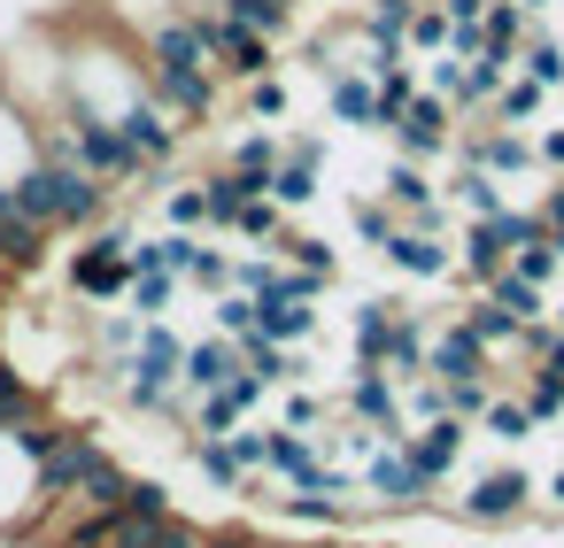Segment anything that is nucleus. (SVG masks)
Instances as JSON below:
<instances>
[{"mask_svg":"<svg viewBox=\"0 0 564 548\" xmlns=\"http://www.w3.org/2000/svg\"><path fill=\"white\" fill-rule=\"evenodd\" d=\"M0 286H9V278H0Z\"/></svg>","mask_w":564,"mask_h":548,"instance_id":"obj_49","label":"nucleus"},{"mask_svg":"<svg viewBox=\"0 0 564 548\" xmlns=\"http://www.w3.org/2000/svg\"><path fill=\"white\" fill-rule=\"evenodd\" d=\"M471 425H479V432H487V440H502V448H510V440H525V432H533V417H525V402H510V394H495V402H487V409H479V417H471Z\"/></svg>","mask_w":564,"mask_h":548,"instance_id":"obj_31","label":"nucleus"},{"mask_svg":"<svg viewBox=\"0 0 564 548\" xmlns=\"http://www.w3.org/2000/svg\"><path fill=\"white\" fill-rule=\"evenodd\" d=\"M533 163H549V171L564 178V124H541V132H533Z\"/></svg>","mask_w":564,"mask_h":548,"instance_id":"obj_42","label":"nucleus"},{"mask_svg":"<svg viewBox=\"0 0 564 548\" xmlns=\"http://www.w3.org/2000/svg\"><path fill=\"white\" fill-rule=\"evenodd\" d=\"M186 456H194L217 486H248V471H240V463H232V448H225V432H194V448H186Z\"/></svg>","mask_w":564,"mask_h":548,"instance_id":"obj_33","label":"nucleus"},{"mask_svg":"<svg viewBox=\"0 0 564 548\" xmlns=\"http://www.w3.org/2000/svg\"><path fill=\"white\" fill-rule=\"evenodd\" d=\"M217 9H225L232 24H248V32H263V40H279V32L294 24L302 0H217Z\"/></svg>","mask_w":564,"mask_h":548,"instance_id":"obj_26","label":"nucleus"},{"mask_svg":"<svg viewBox=\"0 0 564 548\" xmlns=\"http://www.w3.org/2000/svg\"><path fill=\"white\" fill-rule=\"evenodd\" d=\"M109 124H117V140H124L140 163H155V171H171V163H178V147H186V124H178L171 109H155L148 94H140V101H124Z\"/></svg>","mask_w":564,"mask_h":548,"instance_id":"obj_6","label":"nucleus"},{"mask_svg":"<svg viewBox=\"0 0 564 548\" xmlns=\"http://www.w3.org/2000/svg\"><path fill=\"white\" fill-rule=\"evenodd\" d=\"M263 194H271L279 209H310V201L325 194V140H317V132L286 140V155H279V171H271Z\"/></svg>","mask_w":564,"mask_h":548,"instance_id":"obj_7","label":"nucleus"},{"mask_svg":"<svg viewBox=\"0 0 564 548\" xmlns=\"http://www.w3.org/2000/svg\"><path fill=\"white\" fill-rule=\"evenodd\" d=\"M317 417H325V402H317V394H294V402H286V425H294V432H310Z\"/></svg>","mask_w":564,"mask_h":548,"instance_id":"obj_43","label":"nucleus"},{"mask_svg":"<svg viewBox=\"0 0 564 548\" xmlns=\"http://www.w3.org/2000/svg\"><path fill=\"white\" fill-rule=\"evenodd\" d=\"M448 201H456L464 217H495V209H510L502 178H495V171H479V163H456V178H448Z\"/></svg>","mask_w":564,"mask_h":548,"instance_id":"obj_20","label":"nucleus"},{"mask_svg":"<svg viewBox=\"0 0 564 548\" xmlns=\"http://www.w3.org/2000/svg\"><path fill=\"white\" fill-rule=\"evenodd\" d=\"M487 363H495V355L479 348V332H471L464 317H448V325H433V332H425V379H441V386H448V379H479Z\"/></svg>","mask_w":564,"mask_h":548,"instance_id":"obj_10","label":"nucleus"},{"mask_svg":"<svg viewBox=\"0 0 564 548\" xmlns=\"http://www.w3.org/2000/svg\"><path fill=\"white\" fill-rule=\"evenodd\" d=\"M541 109H549V94H541L525 70H510V78L495 86V101H487V124H510V132H525V124H541Z\"/></svg>","mask_w":564,"mask_h":548,"instance_id":"obj_17","label":"nucleus"},{"mask_svg":"<svg viewBox=\"0 0 564 548\" xmlns=\"http://www.w3.org/2000/svg\"><path fill=\"white\" fill-rule=\"evenodd\" d=\"M202 24H209V47H217V78L256 86V78H271V70H279V40H263V32H248V24H232L225 9H202Z\"/></svg>","mask_w":564,"mask_h":548,"instance_id":"obj_5","label":"nucleus"},{"mask_svg":"<svg viewBox=\"0 0 564 548\" xmlns=\"http://www.w3.org/2000/svg\"><path fill=\"white\" fill-rule=\"evenodd\" d=\"M402 55H410V63L448 55V9H441V0H417V17H410V32H402Z\"/></svg>","mask_w":564,"mask_h":548,"instance_id":"obj_25","label":"nucleus"},{"mask_svg":"<svg viewBox=\"0 0 564 548\" xmlns=\"http://www.w3.org/2000/svg\"><path fill=\"white\" fill-rule=\"evenodd\" d=\"M410 17H417V0H364V9H356V32H364L379 55H402Z\"/></svg>","mask_w":564,"mask_h":548,"instance_id":"obj_19","label":"nucleus"},{"mask_svg":"<svg viewBox=\"0 0 564 548\" xmlns=\"http://www.w3.org/2000/svg\"><path fill=\"white\" fill-rule=\"evenodd\" d=\"M518 70H525V78H533L541 94H556V86H564V47H556V40H549V32L533 24V40L518 47Z\"/></svg>","mask_w":564,"mask_h":548,"instance_id":"obj_28","label":"nucleus"},{"mask_svg":"<svg viewBox=\"0 0 564 548\" xmlns=\"http://www.w3.org/2000/svg\"><path fill=\"white\" fill-rule=\"evenodd\" d=\"M148 101L171 109L186 132L217 117V70H148Z\"/></svg>","mask_w":564,"mask_h":548,"instance_id":"obj_8","label":"nucleus"},{"mask_svg":"<svg viewBox=\"0 0 564 548\" xmlns=\"http://www.w3.org/2000/svg\"><path fill=\"white\" fill-rule=\"evenodd\" d=\"M217 332H225V340H248V332H256V294L225 286V294H217Z\"/></svg>","mask_w":564,"mask_h":548,"instance_id":"obj_38","label":"nucleus"},{"mask_svg":"<svg viewBox=\"0 0 564 548\" xmlns=\"http://www.w3.org/2000/svg\"><path fill=\"white\" fill-rule=\"evenodd\" d=\"M325 117H333V124H364V132H371V78H364V70L325 78Z\"/></svg>","mask_w":564,"mask_h":548,"instance_id":"obj_22","label":"nucleus"},{"mask_svg":"<svg viewBox=\"0 0 564 548\" xmlns=\"http://www.w3.org/2000/svg\"><path fill=\"white\" fill-rule=\"evenodd\" d=\"M464 440H471V425H464V417H448V409L402 432V448H410V463H417V471H425L433 486H441V479L456 471V456H464Z\"/></svg>","mask_w":564,"mask_h":548,"instance_id":"obj_12","label":"nucleus"},{"mask_svg":"<svg viewBox=\"0 0 564 548\" xmlns=\"http://www.w3.org/2000/svg\"><path fill=\"white\" fill-rule=\"evenodd\" d=\"M394 309H402V302H356V325H348V332H356V363H364V371L379 363V348H387V325H394Z\"/></svg>","mask_w":564,"mask_h":548,"instance_id":"obj_27","label":"nucleus"},{"mask_svg":"<svg viewBox=\"0 0 564 548\" xmlns=\"http://www.w3.org/2000/svg\"><path fill=\"white\" fill-rule=\"evenodd\" d=\"M525 494H533V479H525L518 463H502V471L471 479V494H456V517H464V525H502V517L525 509Z\"/></svg>","mask_w":564,"mask_h":548,"instance_id":"obj_11","label":"nucleus"},{"mask_svg":"<svg viewBox=\"0 0 564 548\" xmlns=\"http://www.w3.org/2000/svg\"><path fill=\"white\" fill-rule=\"evenodd\" d=\"M117 509H132V517H171V486L132 471V486H124V502H117Z\"/></svg>","mask_w":564,"mask_h":548,"instance_id":"obj_39","label":"nucleus"},{"mask_svg":"<svg viewBox=\"0 0 564 548\" xmlns=\"http://www.w3.org/2000/svg\"><path fill=\"white\" fill-rule=\"evenodd\" d=\"M47 224H32V217H17V209H0V278H32L40 263H47Z\"/></svg>","mask_w":564,"mask_h":548,"instance_id":"obj_14","label":"nucleus"},{"mask_svg":"<svg viewBox=\"0 0 564 548\" xmlns=\"http://www.w3.org/2000/svg\"><path fill=\"white\" fill-rule=\"evenodd\" d=\"M256 194H263V186H256V178H240L232 163H225V171H209V178H202V224H217V232H232V217H240V201H256Z\"/></svg>","mask_w":564,"mask_h":548,"instance_id":"obj_18","label":"nucleus"},{"mask_svg":"<svg viewBox=\"0 0 564 548\" xmlns=\"http://www.w3.org/2000/svg\"><path fill=\"white\" fill-rule=\"evenodd\" d=\"M518 402H525L533 425H556V417H564V379H556V371H525V394H518Z\"/></svg>","mask_w":564,"mask_h":548,"instance_id":"obj_34","label":"nucleus"},{"mask_svg":"<svg viewBox=\"0 0 564 548\" xmlns=\"http://www.w3.org/2000/svg\"><path fill=\"white\" fill-rule=\"evenodd\" d=\"M124 248H132V224L117 217H101L94 224V240L70 255V302H101V309H117L124 302V286H132V263H124Z\"/></svg>","mask_w":564,"mask_h":548,"instance_id":"obj_2","label":"nucleus"},{"mask_svg":"<svg viewBox=\"0 0 564 548\" xmlns=\"http://www.w3.org/2000/svg\"><path fill=\"white\" fill-rule=\"evenodd\" d=\"M510 271H518L525 286H549V278L564 271V255H556L549 240H525V248H510Z\"/></svg>","mask_w":564,"mask_h":548,"instance_id":"obj_36","label":"nucleus"},{"mask_svg":"<svg viewBox=\"0 0 564 548\" xmlns=\"http://www.w3.org/2000/svg\"><path fill=\"white\" fill-rule=\"evenodd\" d=\"M178 286H186V278H171V271H132V286H124V302H117V309H132L140 325H148V317H171Z\"/></svg>","mask_w":564,"mask_h":548,"instance_id":"obj_23","label":"nucleus"},{"mask_svg":"<svg viewBox=\"0 0 564 548\" xmlns=\"http://www.w3.org/2000/svg\"><path fill=\"white\" fill-rule=\"evenodd\" d=\"M479 302H495V309H502V317H518V325H533V317L549 309V302H541V286H525L510 263H502L495 278H479Z\"/></svg>","mask_w":564,"mask_h":548,"instance_id":"obj_21","label":"nucleus"},{"mask_svg":"<svg viewBox=\"0 0 564 548\" xmlns=\"http://www.w3.org/2000/svg\"><path fill=\"white\" fill-rule=\"evenodd\" d=\"M556 186H564V178H556Z\"/></svg>","mask_w":564,"mask_h":548,"instance_id":"obj_50","label":"nucleus"},{"mask_svg":"<svg viewBox=\"0 0 564 548\" xmlns=\"http://www.w3.org/2000/svg\"><path fill=\"white\" fill-rule=\"evenodd\" d=\"M279 155H286V140H279V132H248V140L232 147V171H240V178H256V186H271Z\"/></svg>","mask_w":564,"mask_h":548,"instance_id":"obj_30","label":"nucleus"},{"mask_svg":"<svg viewBox=\"0 0 564 548\" xmlns=\"http://www.w3.org/2000/svg\"><path fill=\"white\" fill-rule=\"evenodd\" d=\"M248 117H256V124H271V117H286V78H279V70L248 86Z\"/></svg>","mask_w":564,"mask_h":548,"instance_id":"obj_41","label":"nucleus"},{"mask_svg":"<svg viewBox=\"0 0 564 548\" xmlns=\"http://www.w3.org/2000/svg\"><path fill=\"white\" fill-rule=\"evenodd\" d=\"M441 9H448V24H479V17H487V0H441Z\"/></svg>","mask_w":564,"mask_h":548,"instance_id":"obj_44","label":"nucleus"},{"mask_svg":"<svg viewBox=\"0 0 564 548\" xmlns=\"http://www.w3.org/2000/svg\"><path fill=\"white\" fill-rule=\"evenodd\" d=\"M325 548H340V540H325Z\"/></svg>","mask_w":564,"mask_h":548,"instance_id":"obj_48","label":"nucleus"},{"mask_svg":"<svg viewBox=\"0 0 564 548\" xmlns=\"http://www.w3.org/2000/svg\"><path fill=\"white\" fill-rule=\"evenodd\" d=\"M379 263L387 271H402V278H456V255H448V240L441 232H417V224H394L387 232V248H379Z\"/></svg>","mask_w":564,"mask_h":548,"instance_id":"obj_9","label":"nucleus"},{"mask_svg":"<svg viewBox=\"0 0 564 548\" xmlns=\"http://www.w3.org/2000/svg\"><path fill=\"white\" fill-rule=\"evenodd\" d=\"M232 371H240V340H225V332L186 340V363H178V394H186V409H194L202 394H217Z\"/></svg>","mask_w":564,"mask_h":548,"instance_id":"obj_13","label":"nucleus"},{"mask_svg":"<svg viewBox=\"0 0 564 548\" xmlns=\"http://www.w3.org/2000/svg\"><path fill=\"white\" fill-rule=\"evenodd\" d=\"M518 9H525V17H549V9H556V0H518Z\"/></svg>","mask_w":564,"mask_h":548,"instance_id":"obj_46","label":"nucleus"},{"mask_svg":"<svg viewBox=\"0 0 564 548\" xmlns=\"http://www.w3.org/2000/svg\"><path fill=\"white\" fill-rule=\"evenodd\" d=\"M0 94H9L32 124H47V117L70 101V47H63V24L32 17V24H17V40H0Z\"/></svg>","mask_w":564,"mask_h":548,"instance_id":"obj_1","label":"nucleus"},{"mask_svg":"<svg viewBox=\"0 0 564 548\" xmlns=\"http://www.w3.org/2000/svg\"><path fill=\"white\" fill-rule=\"evenodd\" d=\"M549 317H556V332H564V294H556V302H549Z\"/></svg>","mask_w":564,"mask_h":548,"instance_id":"obj_47","label":"nucleus"},{"mask_svg":"<svg viewBox=\"0 0 564 548\" xmlns=\"http://www.w3.org/2000/svg\"><path fill=\"white\" fill-rule=\"evenodd\" d=\"M256 332L279 340V348H294V340L317 332V309H310V302H256Z\"/></svg>","mask_w":564,"mask_h":548,"instance_id":"obj_24","label":"nucleus"},{"mask_svg":"<svg viewBox=\"0 0 564 548\" xmlns=\"http://www.w3.org/2000/svg\"><path fill=\"white\" fill-rule=\"evenodd\" d=\"M317 463H325V448H317L310 432H294V425H271V432H263V471H279V479L310 486V479H317Z\"/></svg>","mask_w":564,"mask_h":548,"instance_id":"obj_15","label":"nucleus"},{"mask_svg":"<svg viewBox=\"0 0 564 548\" xmlns=\"http://www.w3.org/2000/svg\"><path fill=\"white\" fill-rule=\"evenodd\" d=\"M32 163H40V124L0 94V186H9L17 171H32Z\"/></svg>","mask_w":564,"mask_h":548,"instance_id":"obj_16","label":"nucleus"},{"mask_svg":"<svg viewBox=\"0 0 564 548\" xmlns=\"http://www.w3.org/2000/svg\"><path fill=\"white\" fill-rule=\"evenodd\" d=\"M271 248H286V255H294V271H317V278H333V271H340V255H333L325 240H310V232H279Z\"/></svg>","mask_w":564,"mask_h":548,"instance_id":"obj_35","label":"nucleus"},{"mask_svg":"<svg viewBox=\"0 0 564 548\" xmlns=\"http://www.w3.org/2000/svg\"><path fill=\"white\" fill-rule=\"evenodd\" d=\"M24 417H40V386L17 363H0V432H17Z\"/></svg>","mask_w":564,"mask_h":548,"instance_id":"obj_29","label":"nucleus"},{"mask_svg":"<svg viewBox=\"0 0 564 548\" xmlns=\"http://www.w3.org/2000/svg\"><path fill=\"white\" fill-rule=\"evenodd\" d=\"M549 502H556V509H564V463H556V479H549Z\"/></svg>","mask_w":564,"mask_h":548,"instance_id":"obj_45","label":"nucleus"},{"mask_svg":"<svg viewBox=\"0 0 564 548\" xmlns=\"http://www.w3.org/2000/svg\"><path fill=\"white\" fill-rule=\"evenodd\" d=\"M394 224H402V217H394V209H387L379 194H364V201H356V240H364L371 255L387 248V232H394Z\"/></svg>","mask_w":564,"mask_h":548,"instance_id":"obj_37","label":"nucleus"},{"mask_svg":"<svg viewBox=\"0 0 564 548\" xmlns=\"http://www.w3.org/2000/svg\"><path fill=\"white\" fill-rule=\"evenodd\" d=\"M448 124H456V109H448L441 94H425V86H417V101L387 124V147H394L402 163H448V147H456V132H448Z\"/></svg>","mask_w":564,"mask_h":548,"instance_id":"obj_3","label":"nucleus"},{"mask_svg":"<svg viewBox=\"0 0 564 548\" xmlns=\"http://www.w3.org/2000/svg\"><path fill=\"white\" fill-rule=\"evenodd\" d=\"M232 232H240V240H263V248H271V240L286 232V209H279L271 194H256V201H240V217H232Z\"/></svg>","mask_w":564,"mask_h":548,"instance_id":"obj_32","label":"nucleus"},{"mask_svg":"<svg viewBox=\"0 0 564 548\" xmlns=\"http://www.w3.org/2000/svg\"><path fill=\"white\" fill-rule=\"evenodd\" d=\"M425 502H433V479L410 463L402 440H379L364 463V509H425Z\"/></svg>","mask_w":564,"mask_h":548,"instance_id":"obj_4","label":"nucleus"},{"mask_svg":"<svg viewBox=\"0 0 564 548\" xmlns=\"http://www.w3.org/2000/svg\"><path fill=\"white\" fill-rule=\"evenodd\" d=\"M163 217H171V232H209L202 224V186H171L163 194Z\"/></svg>","mask_w":564,"mask_h":548,"instance_id":"obj_40","label":"nucleus"}]
</instances>
